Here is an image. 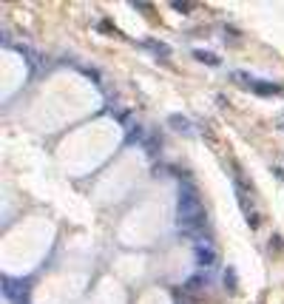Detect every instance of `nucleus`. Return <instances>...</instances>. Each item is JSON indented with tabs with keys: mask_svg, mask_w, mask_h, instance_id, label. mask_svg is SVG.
Wrapping results in <instances>:
<instances>
[{
	"mask_svg": "<svg viewBox=\"0 0 284 304\" xmlns=\"http://www.w3.org/2000/svg\"><path fill=\"white\" fill-rule=\"evenodd\" d=\"M225 284H227L230 290H236V287H239V284H236V276H233V270H225Z\"/></svg>",
	"mask_w": 284,
	"mask_h": 304,
	"instance_id": "nucleus-9",
	"label": "nucleus"
},
{
	"mask_svg": "<svg viewBox=\"0 0 284 304\" xmlns=\"http://www.w3.org/2000/svg\"><path fill=\"white\" fill-rule=\"evenodd\" d=\"M3 293H6L9 301H26V293H28V282H14V279H9V276H3Z\"/></svg>",
	"mask_w": 284,
	"mask_h": 304,
	"instance_id": "nucleus-2",
	"label": "nucleus"
},
{
	"mask_svg": "<svg viewBox=\"0 0 284 304\" xmlns=\"http://www.w3.org/2000/svg\"><path fill=\"white\" fill-rule=\"evenodd\" d=\"M250 88H253L259 97H276V94H281V86H276V83H264V80H253V83H250Z\"/></svg>",
	"mask_w": 284,
	"mask_h": 304,
	"instance_id": "nucleus-4",
	"label": "nucleus"
},
{
	"mask_svg": "<svg viewBox=\"0 0 284 304\" xmlns=\"http://www.w3.org/2000/svg\"><path fill=\"white\" fill-rule=\"evenodd\" d=\"M193 57H196L199 63H207V65H219V63H222L219 54H213V51H202V49L193 51Z\"/></svg>",
	"mask_w": 284,
	"mask_h": 304,
	"instance_id": "nucleus-7",
	"label": "nucleus"
},
{
	"mask_svg": "<svg viewBox=\"0 0 284 304\" xmlns=\"http://www.w3.org/2000/svg\"><path fill=\"white\" fill-rule=\"evenodd\" d=\"M173 9H176V12H191V3H173Z\"/></svg>",
	"mask_w": 284,
	"mask_h": 304,
	"instance_id": "nucleus-10",
	"label": "nucleus"
},
{
	"mask_svg": "<svg viewBox=\"0 0 284 304\" xmlns=\"http://www.w3.org/2000/svg\"><path fill=\"white\" fill-rule=\"evenodd\" d=\"M176 224L182 236H193V239H202L207 227V216H205V205H202V196L193 185L185 182L179 188V202H176Z\"/></svg>",
	"mask_w": 284,
	"mask_h": 304,
	"instance_id": "nucleus-1",
	"label": "nucleus"
},
{
	"mask_svg": "<svg viewBox=\"0 0 284 304\" xmlns=\"http://www.w3.org/2000/svg\"><path fill=\"white\" fill-rule=\"evenodd\" d=\"M168 125H170L173 131H182V134H191V131H193L191 120H185V117H179V114L168 117Z\"/></svg>",
	"mask_w": 284,
	"mask_h": 304,
	"instance_id": "nucleus-6",
	"label": "nucleus"
},
{
	"mask_svg": "<svg viewBox=\"0 0 284 304\" xmlns=\"http://www.w3.org/2000/svg\"><path fill=\"white\" fill-rule=\"evenodd\" d=\"M148 46L156 51V54H162V57H168V54H170V49H168L165 43H148Z\"/></svg>",
	"mask_w": 284,
	"mask_h": 304,
	"instance_id": "nucleus-8",
	"label": "nucleus"
},
{
	"mask_svg": "<svg viewBox=\"0 0 284 304\" xmlns=\"http://www.w3.org/2000/svg\"><path fill=\"white\" fill-rule=\"evenodd\" d=\"M196 264L199 268H213L216 264V247H213V242H196Z\"/></svg>",
	"mask_w": 284,
	"mask_h": 304,
	"instance_id": "nucleus-3",
	"label": "nucleus"
},
{
	"mask_svg": "<svg viewBox=\"0 0 284 304\" xmlns=\"http://www.w3.org/2000/svg\"><path fill=\"white\" fill-rule=\"evenodd\" d=\"M202 287H207V273H196L193 279H188V282L182 284V290L191 296V293H196V290H202Z\"/></svg>",
	"mask_w": 284,
	"mask_h": 304,
	"instance_id": "nucleus-5",
	"label": "nucleus"
}]
</instances>
